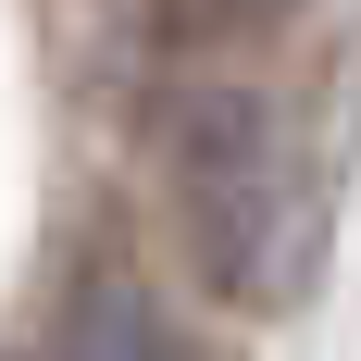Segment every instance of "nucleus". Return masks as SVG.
<instances>
[{"instance_id":"f257e3e1","label":"nucleus","mask_w":361,"mask_h":361,"mask_svg":"<svg viewBox=\"0 0 361 361\" xmlns=\"http://www.w3.org/2000/svg\"><path fill=\"white\" fill-rule=\"evenodd\" d=\"M175 175H187V237L212 262V287L250 299V312H287L312 287V237H324L287 112L250 100V87H200L175 125Z\"/></svg>"},{"instance_id":"f03ea898","label":"nucleus","mask_w":361,"mask_h":361,"mask_svg":"<svg viewBox=\"0 0 361 361\" xmlns=\"http://www.w3.org/2000/svg\"><path fill=\"white\" fill-rule=\"evenodd\" d=\"M37 361H187V336L149 299L137 262H87L63 287V312H50V336H37Z\"/></svg>"},{"instance_id":"7ed1b4c3","label":"nucleus","mask_w":361,"mask_h":361,"mask_svg":"<svg viewBox=\"0 0 361 361\" xmlns=\"http://www.w3.org/2000/svg\"><path fill=\"white\" fill-rule=\"evenodd\" d=\"M224 13H237V25H274V13H299V0H224Z\"/></svg>"}]
</instances>
